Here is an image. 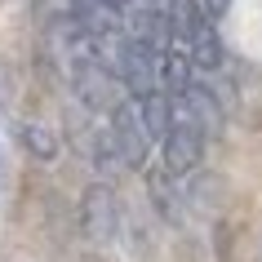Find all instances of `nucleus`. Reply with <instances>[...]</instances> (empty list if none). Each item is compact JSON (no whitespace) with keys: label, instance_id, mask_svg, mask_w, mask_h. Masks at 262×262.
Instances as JSON below:
<instances>
[{"label":"nucleus","instance_id":"nucleus-1","mask_svg":"<svg viewBox=\"0 0 262 262\" xmlns=\"http://www.w3.org/2000/svg\"><path fill=\"white\" fill-rule=\"evenodd\" d=\"M116 71H120L124 89L134 98H147L160 89V54H156V45L147 40H120L116 45Z\"/></svg>","mask_w":262,"mask_h":262},{"label":"nucleus","instance_id":"nucleus-2","mask_svg":"<svg viewBox=\"0 0 262 262\" xmlns=\"http://www.w3.org/2000/svg\"><path fill=\"white\" fill-rule=\"evenodd\" d=\"M200 156H205V129L187 111H178V120H173V129L165 138V173H173V178L191 173L200 165Z\"/></svg>","mask_w":262,"mask_h":262},{"label":"nucleus","instance_id":"nucleus-3","mask_svg":"<svg viewBox=\"0 0 262 262\" xmlns=\"http://www.w3.org/2000/svg\"><path fill=\"white\" fill-rule=\"evenodd\" d=\"M111 138H116V147H120L124 165H142V160H147L151 134H147V120H142L138 98H134V102H120V107L111 111Z\"/></svg>","mask_w":262,"mask_h":262},{"label":"nucleus","instance_id":"nucleus-4","mask_svg":"<svg viewBox=\"0 0 262 262\" xmlns=\"http://www.w3.org/2000/svg\"><path fill=\"white\" fill-rule=\"evenodd\" d=\"M76 94L89 102V107H120L116 102V76H111L98 58H80V67H76Z\"/></svg>","mask_w":262,"mask_h":262},{"label":"nucleus","instance_id":"nucleus-5","mask_svg":"<svg viewBox=\"0 0 262 262\" xmlns=\"http://www.w3.org/2000/svg\"><path fill=\"white\" fill-rule=\"evenodd\" d=\"M84 231L94 235V240H111L116 235V218H120V209H116V195H111V187H89L84 191Z\"/></svg>","mask_w":262,"mask_h":262},{"label":"nucleus","instance_id":"nucleus-6","mask_svg":"<svg viewBox=\"0 0 262 262\" xmlns=\"http://www.w3.org/2000/svg\"><path fill=\"white\" fill-rule=\"evenodd\" d=\"M178 111H187V116H191V120L200 124L205 134H218V129H222V111H218V98L209 94L205 84H191V89H187V94L178 98Z\"/></svg>","mask_w":262,"mask_h":262},{"label":"nucleus","instance_id":"nucleus-7","mask_svg":"<svg viewBox=\"0 0 262 262\" xmlns=\"http://www.w3.org/2000/svg\"><path fill=\"white\" fill-rule=\"evenodd\" d=\"M191 54L187 49H169V54H160V89H165L169 98H182L187 89H191Z\"/></svg>","mask_w":262,"mask_h":262},{"label":"nucleus","instance_id":"nucleus-8","mask_svg":"<svg viewBox=\"0 0 262 262\" xmlns=\"http://www.w3.org/2000/svg\"><path fill=\"white\" fill-rule=\"evenodd\" d=\"M165 18H169V36H173V40H187V45H191L195 31L209 23L205 9H200V0H169V14Z\"/></svg>","mask_w":262,"mask_h":262},{"label":"nucleus","instance_id":"nucleus-9","mask_svg":"<svg viewBox=\"0 0 262 262\" xmlns=\"http://www.w3.org/2000/svg\"><path fill=\"white\" fill-rule=\"evenodd\" d=\"M138 107H142V120H147V134L151 138H169V129H173V98L165 89H156V94L138 98Z\"/></svg>","mask_w":262,"mask_h":262},{"label":"nucleus","instance_id":"nucleus-10","mask_svg":"<svg viewBox=\"0 0 262 262\" xmlns=\"http://www.w3.org/2000/svg\"><path fill=\"white\" fill-rule=\"evenodd\" d=\"M187 54H191V62H195L200 71H218V67H222V40H218V31L205 23V27L195 31V40H191Z\"/></svg>","mask_w":262,"mask_h":262},{"label":"nucleus","instance_id":"nucleus-11","mask_svg":"<svg viewBox=\"0 0 262 262\" xmlns=\"http://www.w3.org/2000/svg\"><path fill=\"white\" fill-rule=\"evenodd\" d=\"M23 147H27L31 156H40V160H49V156L58 151V138L45 129V124H23Z\"/></svg>","mask_w":262,"mask_h":262},{"label":"nucleus","instance_id":"nucleus-12","mask_svg":"<svg viewBox=\"0 0 262 262\" xmlns=\"http://www.w3.org/2000/svg\"><path fill=\"white\" fill-rule=\"evenodd\" d=\"M227 5H231V0H200L205 18H222V14H227Z\"/></svg>","mask_w":262,"mask_h":262},{"label":"nucleus","instance_id":"nucleus-13","mask_svg":"<svg viewBox=\"0 0 262 262\" xmlns=\"http://www.w3.org/2000/svg\"><path fill=\"white\" fill-rule=\"evenodd\" d=\"M0 98H9V71L0 67Z\"/></svg>","mask_w":262,"mask_h":262}]
</instances>
